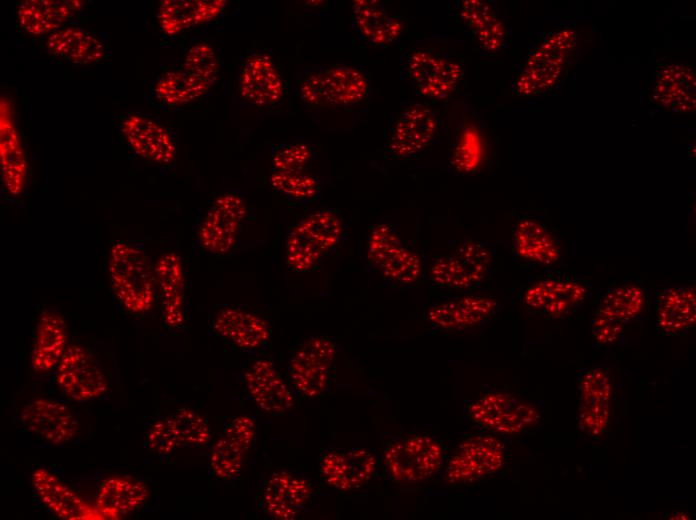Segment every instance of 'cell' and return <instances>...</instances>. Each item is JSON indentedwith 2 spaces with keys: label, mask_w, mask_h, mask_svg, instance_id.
Here are the masks:
<instances>
[{
  "label": "cell",
  "mask_w": 696,
  "mask_h": 520,
  "mask_svg": "<svg viewBox=\"0 0 696 520\" xmlns=\"http://www.w3.org/2000/svg\"><path fill=\"white\" fill-rule=\"evenodd\" d=\"M155 280L161 297L162 317L170 328H178L185 321V278L181 257L167 252L155 266Z\"/></svg>",
  "instance_id": "obj_31"
},
{
  "label": "cell",
  "mask_w": 696,
  "mask_h": 520,
  "mask_svg": "<svg viewBox=\"0 0 696 520\" xmlns=\"http://www.w3.org/2000/svg\"><path fill=\"white\" fill-rule=\"evenodd\" d=\"M248 397L266 413L279 415L295 404V394L268 358L255 359L243 373Z\"/></svg>",
  "instance_id": "obj_18"
},
{
  "label": "cell",
  "mask_w": 696,
  "mask_h": 520,
  "mask_svg": "<svg viewBox=\"0 0 696 520\" xmlns=\"http://www.w3.org/2000/svg\"><path fill=\"white\" fill-rule=\"evenodd\" d=\"M272 188L294 205H310L320 201L322 185L318 178L303 171L272 170L269 175Z\"/></svg>",
  "instance_id": "obj_41"
},
{
  "label": "cell",
  "mask_w": 696,
  "mask_h": 520,
  "mask_svg": "<svg viewBox=\"0 0 696 520\" xmlns=\"http://www.w3.org/2000/svg\"><path fill=\"white\" fill-rule=\"evenodd\" d=\"M377 467V457L363 448H331L322 452L319 458V471L324 481L344 492L364 486Z\"/></svg>",
  "instance_id": "obj_16"
},
{
  "label": "cell",
  "mask_w": 696,
  "mask_h": 520,
  "mask_svg": "<svg viewBox=\"0 0 696 520\" xmlns=\"http://www.w3.org/2000/svg\"><path fill=\"white\" fill-rule=\"evenodd\" d=\"M370 92L368 76L351 65L313 69L298 84L300 99L311 106L349 107L365 100Z\"/></svg>",
  "instance_id": "obj_6"
},
{
  "label": "cell",
  "mask_w": 696,
  "mask_h": 520,
  "mask_svg": "<svg viewBox=\"0 0 696 520\" xmlns=\"http://www.w3.org/2000/svg\"><path fill=\"white\" fill-rule=\"evenodd\" d=\"M46 47L52 55L73 64H93L105 57L103 43L86 30L75 26L51 33L46 40Z\"/></svg>",
  "instance_id": "obj_37"
},
{
  "label": "cell",
  "mask_w": 696,
  "mask_h": 520,
  "mask_svg": "<svg viewBox=\"0 0 696 520\" xmlns=\"http://www.w3.org/2000/svg\"><path fill=\"white\" fill-rule=\"evenodd\" d=\"M31 483L40 501L58 518L104 520L94 504L86 502L50 470L36 469Z\"/></svg>",
  "instance_id": "obj_22"
},
{
  "label": "cell",
  "mask_w": 696,
  "mask_h": 520,
  "mask_svg": "<svg viewBox=\"0 0 696 520\" xmlns=\"http://www.w3.org/2000/svg\"><path fill=\"white\" fill-rule=\"evenodd\" d=\"M591 296L588 279L550 268L527 285L522 300L533 313L560 320L577 312Z\"/></svg>",
  "instance_id": "obj_3"
},
{
  "label": "cell",
  "mask_w": 696,
  "mask_h": 520,
  "mask_svg": "<svg viewBox=\"0 0 696 520\" xmlns=\"http://www.w3.org/2000/svg\"><path fill=\"white\" fill-rule=\"evenodd\" d=\"M654 100L675 113L695 110V71L684 64H667L659 69L653 92Z\"/></svg>",
  "instance_id": "obj_35"
},
{
  "label": "cell",
  "mask_w": 696,
  "mask_h": 520,
  "mask_svg": "<svg viewBox=\"0 0 696 520\" xmlns=\"http://www.w3.org/2000/svg\"><path fill=\"white\" fill-rule=\"evenodd\" d=\"M0 166L6 191L12 196L22 194L28 165L13 105L7 97H1L0 100Z\"/></svg>",
  "instance_id": "obj_23"
},
{
  "label": "cell",
  "mask_w": 696,
  "mask_h": 520,
  "mask_svg": "<svg viewBox=\"0 0 696 520\" xmlns=\"http://www.w3.org/2000/svg\"><path fill=\"white\" fill-rule=\"evenodd\" d=\"M492 269V256L487 247L475 240H466L452 254L439 258L430 269L431 280L438 286L475 288L481 285Z\"/></svg>",
  "instance_id": "obj_13"
},
{
  "label": "cell",
  "mask_w": 696,
  "mask_h": 520,
  "mask_svg": "<svg viewBox=\"0 0 696 520\" xmlns=\"http://www.w3.org/2000/svg\"><path fill=\"white\" fill-rule=\"evenodd\" d=\"M226 3L225 0H163L158 7V23L165 35L175 36L215 19Z\"/></svg>",
  "instance_id": "obj_33"
},
{
  "label": "cell",
  "mask_w": 696,
  "mask_h": 520,
  "mask_svg": "<svg viewBox=\"0 0 696 520\" xmlns=\"http://www.w3.org/2000/svg\"><path fill=\"white\" fill-rule=\"evenodd\" d=\"M146 442L152 451L160 455H168L185 446L173 414L159 418L150 426Z\"/></svg>",
  "instance_id": "obj_43"
},
{
  "label": "cell",
  "mask_w": 696,
  "mask_h": 520,
  "mask_svg": "<svg viewBox=\"0 0 696 520\" xmlns=\"http://www.w3.org/2000/svg\"><path fill=\"white\" fill-rule=\"evenodd\" d=\"M239 93L245 101L258 107H268L282 99L283 81L268 54L248 55L240 72Z\"/></svg>",
  "instance_id": "obj_27"
},
{
  "label": "cell",
  "mask_w": 696,
  "mask_h": 520,
  "mask_svg": "<svg viewBox=\"0 0 696 520\" xmlns=\"http://www.w3.org/2000/svg\"><path fill=\"white\" fill-rule=\"evenodd\" d=\"M145 482L131 476H111L99 485L94 505L103 519L118 520L140 508L149 497Z\"/></svg>",
  "instance_id": "obj_30"
},
{
  "label": "cell",
  "mask_w": 696,
  "mask_h": 520,
  "mask_svg": "<svg viewBox=\"0 0 696 520\" xmlns=\"http://www.w3.org/2000/svg\"><path fill=\"white\" fill-rule=\"evenodd\" d=\"M213 328L221 338L249 353L267 348L271 339L270 326L263 318L235 306L221 309Z\"/></svg>",
  "instance_id": "obj_26"
},
{
  "label": "cell",
  "mask_w": 696,
  "mask_h": 520,
  "mask_svg": "<svg viewBox=\"0 0 696 520\" xmlns=\"http://www.w3.org/2000/svg\"><path fill=\"white\" fill-rule=\"evenodd\" d=\"M447 450L440 439L430 434L412 433L390 440L384 451V465L396 483L426 481L440 471Z\"/></svg>",
  "instance_id": "obj_5"
},
{
  "label": "cell",
  "mask_w": 696,
  "mask_h": 520,
  "mask_svg": "<svg viewBox=\"0 0 696 520\" xmlns=\"http://www.w3.org/2000/svg\"><path fill=\"white\" fill-rule=\"evenodd\" d=\"M646 308V292L636 283L617 284L607 289L595 314L618 320L625 325L639 320Z\"/></svg>",
  "instance_id": "obj_39"
},
{
  "label": "cell",
  "mask_w": 696,
  "mask_h": 520,
  "mask_svg": "<svg viewBox=\"0 0 696 520\" xmlns=\"http://www.w3.org/2000/svg\"><path fill=\"white\" fill-rule=\"evenodd\" d=\"M337 345L326 334L308 338L291 356L287 371L295 396L314 399L329 386Z\"/></svg>",
  "instance_id": "obj_10"
},
{
  "label": "cell",
  "mask_w": 696,
  "mask_h": 520,
  "mask_svg": "<svg viewBox=\"0 0 696 520\" xmlns=\"http://www.w3.org/2000/svg\"><path fill=\"white\" fill-rule=\"evenodd\" d=\"M579 391L578 426L583 435L599 439L609 426L612 379L604 365L581 368L576 374Z\"/></svg>",
  "instance_id": "obj_12"
},
{
  "label": "cell",
  "mask_w": 696,
  "mask_h": 520,
  "mask_svg": "<svg viewBox=\"0 0 696 520\" xmlns=\"http://www.w3.org/2000/svg\"><path fill=\"white\" fill-rule=\"evenodd\" d=\"M365 263L368 272L402 285L414 283L421 274L418 254L403 242L396 228L379 223L369 229Z\"/></svg>",
  "instance_id": "obj_7"
},
{
  "label": "cell",
  "mask_w": 696,
  "mask_h": 520,
  "mask_svg": "<svg viewBox=\"0 0 696 520\" xmlns=\"http://www.w3.org/2000/svg\"><path fill=\"white\" fill-rule=\"evenodd\" d=\"M346 238V224L336 210H314L296 222L286 234L287 266L299 274L313 272Z\"/></svg>",
  "instance_id": "obj_1"
},
{
  "label": "cell",
  "mask_w": 696,
  "mask_h": 520,
  "mask_svg": "<svg viewBox=\"0 0 696 520\" xmlns=\"http://www.w3.org/2000/svg\"><path fill=\"white\" fill-rule=\"evenodd\" d=\"M182 68L215 83L219 74V61L213 47L207 43L192 46L186 53Z\"/></svg>",
  "instance_id": "obj_46"
},
{
  "label": "cell",
  "mask_w": 696,
  "mask_h": 520,
  "mask_svg": "<svg viewBox=\"0 0 696 520\" xmlns=\"http://www.w3.org/2000/svg\"><path fill=\"white\" fill-rule=\"evenodd\" d=\"M107 270L112 290L131 313L148 312L156 297V280L146 251L128 241H116L109 250Z\"/></svg>",
  "instance_id": "obj_2"
},
{
  "label": "cell",
  "mask_w": 696,
  "mask_h": 520,
  "mask_svg": "<svg viewBox=\"0 0 696 520\" xmlns=\"http://www.w3.org/2000/svg\"><path fill=\"white\" fill-rule=\"evenodd\" d=\"M56 370L57 385L74 401L98 399L108 389L104 371L94 356L82 345H68Z\"/></svg>",
  "instance_id": "obj_14"
},
{
  "label": "cell",
  "mask_w": 696,
  "mask_h": 520,
  "mask_svg": "<svg viewBox=\"0 0 696 520\" xmlns=\"http://www.w3.org/2000/svg\"><path fill=\"white\" fill-rule=\"evenodd\" d=\"M512 251L526 264L544 270L553 268L562 258L557 238L532 217H522L517 221L513 231Z\"/></svg>",
  "instance_id": "obj_28"
},
{
  "label": "cell",
  "mask_w": 696,
  "mask_h": 520,
  "mask_svg": "<svg viewBox=\"0 0 696 520\" xmlns=\"http://www.w3.org/2000/svg\"><path fill=\"white\" fill-rule=\"evenodd\" d=\"M185 446L203 447L209 443L210 427L204 417L190 408L173 413Z\"/></svg>",
  "instance_id": "obj_45"
},
{
  "label": "cell",
  "mask_w": 696,
  "mask_h": 520,
  "mask_svg": "<svg viewBox=\"0 0 696 520\" xmlns=\"http://www.w3.org/2000/svg\"><path fill=\"white\" fill-rule=\"evenodd\" d=\"M433 111L421 103L406 106L392 125L388 151L397 158H413L425 150L435 135Z\"/></svg>",
  "instance_id": "obj_20"
},
{
  "label": "cell",
  "mask_w": 696,
  "mask_h": 520,
  "mask_svg": "<svg viewBox=\"0 0 696 520\" xmlns=\"http://www.w3.org/2000/svg\"><path fill=\"white\" fill-rule=\"evenodd\" d=\"M352 26L362 43L387 47L402 33L401 19L376 0H357L352 4Z\"/></svg>",
  "instance_id": "obj_32"
},
{
  "label": "cell",
  "mask_w": 696,
  "mask_h": 520,
  "mask_svg": "<svg viewBox=\"0 0 696 520\" xmlns=\"http://www.w3.org/2000/svg\"><path fill=\"white\" fill-rule=\"evenodd\" d=\"M68 331L63 317L54 311H45L36 325L31 365L38 373L55 369L68 347Z\"/></svg>",
  "instance_id": "obj_36"
},
{
  "label": "cell",
  "mask_w": 696,
  "mask_h": 520,
  "mask_svg": "<svg viewBox=\"0 0 696 520\" xmlns=\"http://www.w3.org/2000/svg\"><path fill=\"white\" fill-rule=\"evenodd\" d=\"M82 7L79 0H25L18 6L17 19L25 32L41 36L61 29Z\"/></svg>",
  "instance_id": "obj_34"
},
{
  "label": "cell",
  "mask_w": 696,
  "mask_h": 520,
  "mask_svg": "<svg viewBox=\"0 0 696 520\" xmlns=\"http://www.w3.org/2000/svg\"><path fill=\"white\" fill-rule=\"evenodd\" d=\"M460 16L481 47L496 51L506 40V27L496 11L482 0H466L461 4Z\"/></svg>",
  "instance_id": "obj_38"
},
{
  "label": "cell",
  "mask_w": 696,
  "mask_h": 520,
  "mask_svg": "<svg viewBox=\"0 0 696 520\" xmlns=\"http://www.w3.org/2000/svg\"><path fill=\"white\" fill-rule=\"evenodd\" d=\"M255 437L256 424L251 417L243 415L229 420L209 452L213 475L227 481L236 479Z\"/></svg>",
  "instance_id": "obj_17"
},
{
  "label": "cell",
  "mask_w": 696,
  "mask_h": 520,
  "mask_svg": "<svg viewBox=\"0 0 696 520\" xmlns=\"http://www.w3.org/2000/svg\"><path fill=\"white\" fill-rule=\"evenodd\" d=\"M316 158L311 141L294 139L271 146L270 159L274 170L303 171Z\"/></svg>",
  "instance_id": "obj_42"
},
{
  "label": "cell",
  "mask_w": 696,
  "mask_h": 520,
  "mask_svg": "<svg viewBox=\"0 0 696 520\" xmlns=\"http://www.w3.org/2000/svg\"><path fill=\"white\" fill-rule=\"evenodd\" d=\"M312 494V484L306 478L277 471L264 484L260 506L271 518L293 520L307 509Z\"/></svg>",
  "instance_id": "obj_19"
},
{
  "label": "cell",
  "mask_w": 696,
  "mask_h": 520,
  "mask_svg": "<svg viewBox=\"0 0 696 520\" xmlns=\"http://www.w3.org/2000/svg\"><path fill=\"white\" fill-rule=\"evenodd\" d=\"M246 213V204L241 195L235 192L219 195L199 226V245L215 256H228L236 252Z\"/></svg>",
  "instance_id": "obj_11"
},
{
  "label": "cell",
  "mask_w": 696,
  "mask_h": 520,
  "mask_svg": "<svg viewBox=\"0 0 696 520\" xmlns=\"http://www.w3.org/2000/svg\"><path fill=\"white\" fill-rule=\"evenodd\" d=\"M625 327L618 320L594 313L590 328L591 346L596 350H603L624 345Z\"/></svg>",
  "instance_id": "obj_44"
},
{
  "label": "cell",
  "mask_w": 696,
  "mask_h": 520,
  "mask_svg": "<svg viewBox=\"0 0 696 520\" xmlns=\"http://www.w3.org/2000/svg\"><path fill=\"white\" fill-rule=\"evenodd\" d=\"M483 152V142L479 131L468 126L462 132L453 154L454 165L459 170H474L480 163Z\"/></svg>",
  "instance_id": "obj_47"
},
{
  "label": "cell",
  "mask_w": 696,
  "mask_h": 520,
  "mask_svg": "<svg viewBox=\"0 0 696 520\" xmlns=\"http://www.w3.org/2000/svg\"><path fill=\"white\" fill-rule=\"evenodd\" d=\"M470 420L479 429L499 435H517L540 422L530 403L503 391H488L467 404Z\"/></svg>",
  "instance_id": "obj_8"
},
{
  "label": "cell",
  "mask_w": 696,
  "mask_h": 520,
  "mask_svg": "<svg viewBox=\"0 0 696 520\" xmlns=\"http://www.w3.org/2000/svg\"><path fill=\"white\" fill-rule=\"evenodd\" d=\"M696 325V290L687 284H670L656 292L655 326L662 336H676Z\"/></svg>",
  "instance_id": "obj_24"
},
{
  "label": "cell",
  "mask_w": 696,
  "mask_h": 520,
  "mask_svg": "<svg viewBox=\"0 0 696 520\" xmlns=\"http://www.w3.org/2000/svg\"><path fill=\"white\" fill-rule=\"evenodd\" d=\"M20 417L28 431L53 445L71 441L79 431L78 420L72 411L64 403L49 398L29 401Z\"/></svg>",
  "instance_id": "obj_21"
},
{
  "label": "cell",
  "mask_w": 696,
  "mask_h": 520,
  "mask_svg": "<svg viewBox=\"0 0 696 520\" xmlns=\"http://www.w3.org/2000/svg\"><path fill=\"white\" fill-rule=\"evenodd\" d=\"M506 460L504 443L490 432L465 437L449 457L443 480L448 485L477 482L502 469Z\"/></svg>",
  "instance_id": "obj_9"
},
{
  "label": "cell",
  "mask_w": 696,
  "mask_h": 520,
  "mask_svg": "<svg viewBox=\"0 0 696 520\" xmlns=\"http://www.w3.org/2000/svg\"><path fill=\"white\" fill-rule=\"evenodd\" d=\"M212 85L208 80L181 67L161 75L155 83L154 92L159 101L176 107L200 98Z\"/></svg>",
  "instance_id": "obj_40"
},
{
  "label": "cell",
  "mask_w": 696,
  "mask_h": 520,
  "mask_svg": "<svg viewBox=\"0 0 696 520\" xmlns=\"http://www.w3.org/2000/svg\"><path fill=\"white\" fill-rule=\"evenodd\" d=\"M121 132L132 150L152 162L167 165L176 157V146L165 127L138 114L127 116Z\"/></svg>",
  "instance_id": "obj_29"
},
{
  "label": "cell",
  "mask_w": 696,
  "mask_h": 520,
  "mask_svg": "<svg viewBox=\"0 0 696 520\" xmlns=\"http://www.w3.org/2000/svg\"><path fill=\"white\" fill-rule=\"evenodd\" d=\"M577 45L572 29L549 33L529 54L512 89L519 96H533L551 89L561 78Z\"/></svg>",
  "instance_id": "obj_4"
},
{
  "label": "cell",
  "mask_w": 696,
  "mask_h": 520,
  "mask_svg": "<svg viewBox=\"0 0 696 520\" xmlns=\"http://www.w3.org/2000/svg\"><path fill=\"white\" fill-rule=\"evenodd\" d=\"M405 69L418 94L435 100L451 95L462 75L461 66L454 60L422 49L408 54Z\"/></svg>",
  "instance_id": "obj_15"
},
{
  "label": "cell",
  "mask_w": 696,
  "mask_h": 520,
  "mask_svg": "<svg viewBox=\"0 0 696 520\" xmlns=\"http://www.w3.org/2000/svg\"><path fill=\"white\" fill-rule=\"evenodd\" d=\"M497 310L496 299L485 295H467L432 305L426 318L438 330L460 331L486 323Z\"/></svg>",
  "instance_id": "obj_25"
}]
</instances>
